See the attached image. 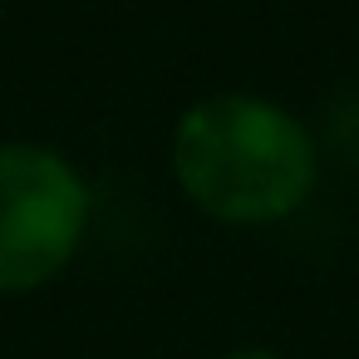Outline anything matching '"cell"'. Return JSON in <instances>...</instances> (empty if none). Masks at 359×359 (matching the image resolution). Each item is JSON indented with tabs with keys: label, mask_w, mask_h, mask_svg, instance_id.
I'll list each match as a JSON object with an SVG mask.
<instances>
[{
	"label": "cell",
	"mask_w": 359,
	"mask_h": 359,
	"mask_svg": "<svg viewBox=\"0 0 359 359\" xmlns=\"http://www.w3.org/2000/svg\"><path fill=\"white\" fill-rule=\"evenodd\" d=\"M168 168L177 192L222 226L295 217L320 182V148L300 114L266 94H207L172 123Z\"/></svg>",
	"instance_id": "obj_1"
},
{
	"label": "cell",
	"mask_w": 359,
	"mask_h": 359,
	"mask_svg": "<svg viewBox=\"0 0 359 359\" xmlns=\"http://www.w3.org/2000/svg\"><path fill=\"white\" fill-rule=\"evenodd\" d=\"M89 182L50 143H0V295L55 285L89 236Z\"/></svg>",
	"instance_id": "obj_2"
},
{
	"label": "cell",
	"mask_w": 359,
	"mask_h": 359,
	"mask_svg": "<svg viewBox=\"0 0 359 359\" xmlns=\"http://www.w3.org/2000/svg\"><path fill=\"white\" fill-rule=\"evenodd\" d=\"M222 359H285V354H276V349H256V344H251V349H226Z\"/></svg>",
	"instance_id": "obj_3"
}]
</instances>
